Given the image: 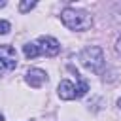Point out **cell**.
I'll list each match as a JSON object with an SVG mask.
<instances>
[{
  "label": "cell",
  "instance_id": "1",
  "mask_svg": "<svg viewBox=\"0 0 121 121\" xmlns=\"http://www.w3.org/2000/svg\"><path fill=\"white\" fill-rule=\"evenodd\" d=\"M60 19L62 23L70 28V30H87L93 25V17L89 11L85 9H76V8H66L60 11Z\"/></svg>",
  "mask_w": 121,
  "mask_h": 121
},
{
  "label": "cell",
  "instance_id": "4",
  "mask_svg": "<svg viewBox=\"0 0 121 121\" xmlns=\"http://www.w3.org/2000/svg\"><path fill=\"white\" fill-rule=\"evenodd\" d=\"M38 43H40V51H42L43 55H47V57H55V55L60 51L59 42H57L55 38H51V36H40V38H38Z\"/></svg>",
  "mask_w": 121,
  "mask_h": 121
},
{
  "label": "cell",
  "instance_id": "8",
  "mask_svg": "<svg viewBox=\"0 0 121 121\" xmlns=\"http://www.w3.org/2000/svg\"><path fill=\"white\" fill-rule=\"evenodd\" d=\"M76 79H78V87H76V96H83L87 91H89V83L76 72Z\"/></svg>",
  "mask_w": 121,
  "mask_h": 121
},
{
  "label": "cell",
  "instance_id": "6",
  "mask_svg": "<svg viewBox=\"0 0 121 121\" xmlns=\"http://www.w3.org/2000/svg\"><path fill=\"white\" fill-rule=\"evenodd\" d=\"M57 93H59V96H60L62 100H74V98H76V87H74V83H72L70 79H62V81L59 83Z\"/></svg>",
  "mask_w": 121,
  "mask_h": 121
},
{
  "label": "cell",
  "instance_id": "2",
  "mask_svg": "<svg viewBox=\"0 0 121 121\" xmlns=\"http://www.w3.org/2000/svg\"><path fill=\"white\" fill-rule=\"evenodd\" d=\"M79 60H81V64H83L87 70H91V72H95V74H100L102 68H104V53H102V49H100L98 45L85 47V49L79 53Z\"/></svg>",
  "mask_w": 121,
  "mask_h": 121
},
{
  "label": "cell",
  "instance_id": "11",
  "mask_svg": "<svg viewBox=\"0 0 121 121\" xmlns=\"http://www.w3.org/2000/svg\"><path fill=\"white\" fill-rule=\"evenodd\" d=\"M115 51L117 53H121V36L117 38V42H115Z\"/></svg>",
  "mask_w": 121,
  "mask_h": 121
},
{
  "label": "cell",
  "instance_id": "10",
  "mask_svg": "<svg viewBox=\"0 0 121 121\" xmlns=\"http://www.w3.org/2000/svg\"><path fill=\"white\" fill-rule=\"evenodd\" d=\"M9 28H11V26H9L8 21H0V34H8Z\"/></svg>",
  "mask_w": 121,
  "mask_h": 121
},
{
  "label": "cell",
  "instance_id": "7",
  "mask_svg": "<svg viewBox=\"0 0 121 121\" xmlns=\"http://www.w3.org/2000/svg\"><path fill=\"white\" fill-rule=\"evenodd\" d=\"M23 53H25L26 59H36L42 51H40V45H36V43H25L23 45Z\"/></svg>",
  "mask_w": 121,
  "mask_h": 121
},
{
  "label": "cell",
  "instance_id": "9",
  "mask_svg": "<svg viewBox=\"0 0 121 121\" xmlns=\"http://www.w3.org/2000/svg\"><path fill=\"white\" fill-rule=\"evenodd\" d=\"M36 6V2H30V0H25V2H21L19 4V11L21 13H26V11H30L32 8Z\"/></svg>",
  "mask_w": 121,
  "mask_h": 121
},
{
  "label": "cell",
  "instance_id": "13",
  "mask_svg": "<svg viewBox=\"0 0 121 121\" xmlns=\"http://www.w3.org/2000/svg\"><path fill=\"white\" fill-rule=\"evenodd\" d=\"M117 104H119V108H121V98H119V102H117Z\"/></svg>",
  "mask_w": 121,
  "mask_h": 121
},
{
  "label": "cell",
  "instance_id": "3",
  "mask_svg": "<svg viewBox=\"0 0 121 121\" xmlns=\"http://www.w3.org/2000/svg\"><path fill=\"white\" fill-rule=\"evenodd\" d=\"M17 66V53L11 45H0V76Z\"/></svg>",
  "mask_w": 121,
  "mask_h": 121
},
{
  "label": "cell",
  "instance_id": "12",
  "mask_svg": "<svg viewBox=\"0 0 121 121\" xmlns=\"http://www.w3.org/2000/svg\"><path fill=\"white\" fill-rule=\"evenodd\" d=\"M0 121H4V117H2V113H0Z\"/></svg>",
  "mask_w": 121,
  "mask_h": 121
},
{
  "label": "cell",
  "instance_id": "5",
  "mask_svg": "<svg viewBox=\"0 0 121 121\" xmlns=\"http://www.w3.org/2000/svg\"><path fill=\"white\" fill-rule=\"evenodd\" d=\"M26 83L30 85V87H34V89H38V87H42L45 81H47V74L43 72V70H40V68H30L28 72H26Z\"/></svg>",
  "mask_w": 121,
  "mask_h": 121
}]
</instances>
